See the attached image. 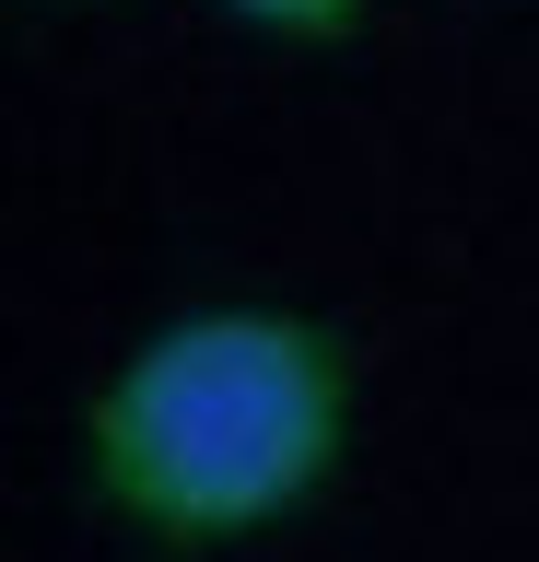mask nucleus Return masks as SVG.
Listing matches in <instances>:
<instances>
[{
	"label": "nucleus",
	"instance_id": "obj_1",
	"mask_svg": "<svg viewBox=\"0 0 539 562\" xmlns=\"http://www.w3.org/2000/svg\"><path fill=\"white\" fill-rule=\"evenodd\" d=\"M352 446V351L317 316L212 305L153 328L94 386V481L130 527L212 551L282 527Z\"/></svg>",
	"mask_w": 539,
	"mask_h": 562
},
{
	"label": "nucleus",
	"instance_id": "obj_2",
	"mask_svg": "<svg viewBox=\"0 0 539 562\" xmlns=\"http://www.w3.org/2000/svg\"><path fill=\"white\" fill-rule=\"evenodd\" d=\"M235 24H258V35H293V47H328V35H352L375 0H223Z\"/></svg>",
	"mask_w": 539,
	"mask_h": 562
}]
</instances>
